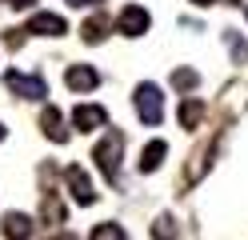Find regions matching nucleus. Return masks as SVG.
<instances>
[{
	"label": "nucleus",
	"mask_w": 248,
	"mask_h": 240,
	"mask_svg": "<svg viewBox=\"0 0 248 240\" xmlns=\"http://www.w3.org/2000/svg\"><path fill=\"white\" fill-rule=\"evenodd\" d=\"M200 120H204V104H200L196 96H184V104H180V128H184V132H196Z\"/></svg>",
	"instance_id": "f8f14e48"
},
{
	"label": "nucleus",
	"mask_w": 248,
	"mask_h": 240,
	"mask_svg": "<svg viewBox=\"0 0 248 240\" xmlns=\"http://www.w3.org/2000/svg\"><path fill=\"white\" fill-rule=\"evenodd\" d=\"M0 232L12 236V240H24V236H32L36 228H32V216H24V212H8L4 224H0Z\"/></svg>",
	"instance_id": "9d476101"
},
{
	"label": "nucleus",
	"mask_w": 248,
	"mask_h": 240,
	"mask_svg": "<svg viewBox=\"0 0 248 240\" xmlns=\"http://www.w3.org/2000/svg\"><path fill=\"white\" fill-rule=\"evenodd\" d=\"M92 240H124V228L120 224H96V228H92Z\"/></svg>",
	"instance_id": "dca6fc26"
},
{
	"label": "nucleus",
	"mask_w": 248,
	"mask_h": 240,
	"mask_svg": "<svg viewBox=\"0 0 248 240\" xmlns=\"http://www.w3.org/2000/svg\"><path fill=\"white\" fill-rule=\"evenodd\" d=\"M4 84L20 96V100H44L48 96V84L44 76H24V72H4Z\"/></svg>",
	"instance_id": "7ed1b4c3"
},
{
	"label": "nucleus",
	"mask_w": 248,
	"mask_h": 240,
	"mask_svg": "<svg viewBox=\"0 0 248 240\" xmlns=\"http://www.w3.org/2000/svg\"><path fill=\"white\" fill-rule=\"evenodd\" d=\"M164 156H168V144L164 140H148L144 152H140V172H156L164 164Z\"/></svg>",
	"instance_id": "9b49d317"
},
{
	"label": "nucleus",
	"mask_w": 248,
	"mask_h": 240,
	"mask_svg": "<svg viewBox=\"0 0 248 240\" xmlns=\"http://www.w3.org/2000/svg\"><path fill=\"white\" fill-rule=\"evenodd\" d=\"M132 104H136V116H140L144 124H160L164 120V92L156 84H148V80L132 92Z\"/></svg>",
	"instance_id": "f03ea898"
},
{
	"label": "nucleus",
	"mask_w": 248,
	"mask_h": 240,
	"mask_svg": "<svg viewBox=\"0 0 248 240\" xmlns=\"http://www.w3.org/2000/svg\"><path fill=\"white\" fill-rule=\"evenodd\" d=\"M40 128H44V136H48L52 144H64V140H68L64 112H60V108H44V112H40Z\"/></svg>",
	"instance_id": "1a4fd4ad"
},
{
	"label": "nucleus",
	"mask_w": 248,
	"mask_h": 240,
	"mask_svg": "<svg viewBox=\"0 0 248 240\" xmlns=\"http://www.w3.org/2000/svg\"><path fill=\"white\" fill-rule=\"evenodd\" d=\"M224 44H228V52H232L236 64H248V44L236 36V32H224Z\"/></svg>",
	"instance_id": "2eb2a0df"
},
{
	"label": "nucleus",
	"mask_w": 248,
	"mask_h": 240,
	"mask_svg": "<svg viewBox=\"0 0 248 240\" xmlns=\"http://www.w3.org/2000/svg\"><path fill=\"white\" fill-rule=\"evenodd\" d=\"M148 8H140V4H124L120 8V16H116V28L124 32V36H144L148 32Z\"/></svg>",
	"instance_id": "20e7f679"
},
{
	"label": "nucleus",
	"mask_w": 248,
	"mask_h": 240,
	"mask_svg": "<svg viewBox=\"0 0 248 240\" xmlns=\"http://www.w3.org/2000/svg\"><path fill=\"white\" fill-rule=\"evenodd\" d=\"M196 84H200L196 68H176V72H172V88H176V92H196Z\"/></svg>",
	"instance_id": "4468645a"
},
{
	"label": "nucleus",
	"mask_w": 248,
	"mask_h": 240,
	"mask_svg": "<svg viewBox=\"0 0 248 240\" xmlns=\"http://www.w3.org/2000/svg\"><path fill=\"white\" fill-rule=\"evenodd\" d=\"M172 232H176V228H172V220H168V216L156 220V228H152V236H172Z\"/></svg>",
	"instance_id": "a211bd4d"
},
{
	"label": "nucleus",
	"mask_w": 248,
	"mask_h": 240,
	"mask_svg": "<svg viewBox=\"0 0 248 240\" xmlns=\"http://www.w3.org/2000/svg\"><path fill=\"white\" fill-rule=\"evenodd\" d=\"M24 32H36V36H64L68 32V20L60 12H32V20H28Z\"/></svg>",
	"instance_id": "0eeeda50"
},
{
	"label": "nucleus",
	"mask_w": 248,
	"mask_h": 240,
	"mask_svg": "<svg viewBox=\"0 0 248 240\" xmlns=\"http://www.w3.org/2000/svg\"><path fill=\"white\" fill-rule=\"evenodd\" d=\"M36 0H8V8H32Z\"/></svg>",
	"instance_id": "aec40b11"
},
{
	"label": "nucleus",
	"mask_w": 248,
	"mask_h": 240,
	"mask_svg": "<svg viewBox=\"0 0 248 240\" xmlns=\"http://www.w3.org/2000/svg\"><path fill=\"white\" fill-rule=\"evenodd\" d=\"M44 216H48L52 224H60V220H64V212H60V200L52 196V192H48V196H44Z\"/></svg>",
	"instance_id": "f3484780"
},
{
	"label": "nucleus",
	"mask_w": 248,
	"mask_h": 240,
	"mask_svg": "<svg viewBox=\"0 0 248 240\" xmlns=\"http://www.w3.org/2000/svg\"><path fill=\"white\" fill-rule=\"evenodd\" d=\"M4 136H8V128H4V124H0V140H4Z\"/></svg>",
	"instance_id": "4be33fe9"
},
{
	"label": "nucleus",
	"mask_w": 248,
	"mask_h": 240,
	"mask_svg": "<svg viewBox=\"0 0 248 240\" xmlns=\"http://www.w3.org/2000/svg\"><path fill=\"white\" fill-rule=\"evenodd\" d=\"M64 84H68L72 92H92V88H100V72L92 68V64H68Z\"/></svg>",
	"instance_id": "6e6552de"
},
{
	"label": "nucleus",
	"mask_w": 248,
	"mask_h": 240,
	"mask_svg": "<svg viewBox=\"0 0 248 240\" xmlns=\"http://www.w3.org/2000/svg\"><path fill=\"white\" fill-rule=\"evenodd\" d=\"M104 124H108V108L104 104H76L72 108V128H80V132H96Z\"/></svg>",
	"instance_id": "39448f33"
},
{
	"label": "nucleus",
	"mask_w": 248,
	"mask_h": 240,
	"mask_svg": "<svg viewBox=\"0 0 248 240\" xmlns=\"http://www.w3.org/2000/svg\"><path fill=\"white\" fill-rule=\"evenodd\" d=\"M64 180H68V188H72V200H76V204H92V200H96V188H92L88 172H84L80 164H68V168H64Z\"/></svg>",
	"instance_id": "423d86ee"
},
{
	"label": "nucleus",
	"mask_w": 248,
	"mask_h": 240,
	"mask_svg": "<svg viewBox=\"0 0 248 240\" xmlns=\"http://www.w3.org/2000/svg\"><path fill=\"white\" fill-rule=\"evenodd\" d=\"M68 4H72V8H96L100 0H68Z\"/></svg>",
	"instance_id": "6ab92c4d"
},
{
	"label": "nucleus",
	"mask_w": 248,
	"mask_h": 240,
	"mask_svg": "<svg viewBox=\"0 0 248 240\" xmlns=\"http://www.w3.org/2000/svg\"><path fill=\"white\" fill-rule=\"evenodd\" d=\"M120 152H124V132H116V128H108V132L100 136V144L92 148V160H96V168L108 176V180L120 176Z\"/></svg>",
	"instance_id": "f257e3e1"
},
{
	"label": "nucleus",
	"mask_w": 248,
	"mask_h": 240,
	"mask_svg": "<svg viewBox=\"0 0 248 240\" xmlns=\"http://www.w3.org/2000/svg\"><path fill=\"white\" fill-rule=\"evenodd\" d=\"M80 36H84V44H100V40H108V16H104V12L88 16L84 28H80Z\"/></svg>",
	"instance_id": "ddd939ff"
},
{
	"label": "nucleus",
	"mask_w": 248,
	"mask_h": 240,
	"mask_svg": "<svg viewBox=\"0 0 248 240\" xmlns=\"http://www.w3.org/2000/svg\"><path fill=\"white\" fill-rule=\"evenodd\" d=\"M192 4H216V0H192Z\"/></svg>",
	"instance_id": "412c9836"
}]
</instances>
